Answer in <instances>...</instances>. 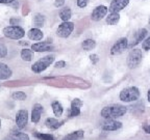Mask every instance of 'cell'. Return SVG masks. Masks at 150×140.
Instances as JSON below:
<instances>
[{
  "label": "cell",
  "instance_id": "cell-31",
  "mask_svg": "<svg viewBox=\"0 0 150 140\" xmlns=\"http://www.w3.org/2000/svg\"><path fill=\"white\" fill-rule=\"evenodd\" d=\"M76 3H77V6L83 8V7H86L88 5L89 0H76Z\"/></svg>",
  "mask_w": 150,
  "mask_h": 140
},
{
  "label": "cell",
  "instance_id": "cell-14",
  "mask_svg": "<svg viewBox=\"0 0 150 140\" xmlns=\"http://www.w3.org/2000/svg\"><path fill=\"white\" fill-rule=\"evenodd\" d=\"M27 36L29 37V40L31 41H42L43 36H44V34H43V31L41 30L40 28H31V29H29V31L27 32Z\"/></svg>",
  "mask_w": 150,
  "mask_h": 140
},
{
  "label": "cell",
  "instance_id": "cell-9",
  "mask_svg": "<svg viewBox=\"0 0 150 140\" xmlns=\"http://www.w3.org/2000/svg\"><path fill=\"white\" fill-rule=\"evenodd\" d=\"M28 123V111L25 109H21L16 114V125L19 129H24Z\"/></svg>",
  "mask_w": 150,
  "mask_h": 140
},
{
  "label": "cell",
  "instance_id": "cell-24",
  "mask_svg": "<svg viewBox=\"0 0 150 140\" xmlns=\"http://www.w3.org/2000/svg\"><path fill=\"white\" fill-rule=\"evenodd\" d=\"M82 49L86 50V51H91V50L95 49L96 47V42L94 40H91V38H88V40H84L81 44Z\"/></svg>",
  "mask_w": 150,
  "mask_h": 140
},
{
  "label": "cell",
  "instance_id": "cell-20",
  "mask_svg": "<svg viewBox=\"0 0 150 140\" xmlns=\"http://www.w3.org/2000/svg\"><path fill=\"white\" fill-rule=\"evenodd\" d=\"M120 21V14L119 13H110L105 19L106 24L108 25H116Z\"/></svg>",
  "mask_w": 150,
  "mask_h": 140
},
{
  "label": "cell",
  "instance_id": "cell-6",
  "mask_svg": "<svg viewBox=\"0 0 150 140\" xmlns=\"http://www.w3.org/2000/svg\"><path fill=\"white\" fill-rule=\"evenodd\" d=\"M73 30H74V23L73 22H63L62 24H59V28L56 29V34H57V36L66 38V37L70 36Z\"/></svg>",
  "mask_w": 150,
  "mask_h": 140
},
{
  "label": "cell",
  "instance_id": "cell-35",
  "mask_svg": "<svg viewBox=\"0 0 150 140\" xmlns=\"http://www.w3.org/2000/svg\"><path fill=\"white\" fill-rule=\"evenodd\" d=\"M20 19H16V18H12L9 20V24L11 25H19L20 24Z\"/></svg>",
  "mask_w": 150,
  "mask_h": 140
},
{
  "label": "cell",
  "instance_id": "cell-32",
  "mask_svg": "<svg viewBox=\"0 0 150 140\" xmlns=\"http://www.w3.org/2000/svg\"><path fill=\"white\" fill-rule=\"evenodd\" d=\"M90 60L92 61L93 64H96L99 61V56L97 54H92V55H90Z\"/></svg>",
  "mask_w": 150,
  "mask_h": 140
},
{
  "label": "cell",
  "instance_id": "cell-4",
  "mask_svg": "<svg viewBox=\"0 0 150 140\" xmlns=\"http://www.w3.org/2000/svg\"><path fill=\"white\" fill-rule=\"evenodd\" d=\"M54 61V56L53 55H47V56H44L42 57L41 59L35 62L31 66V70H33V73L35 74H40V73L44 72L48 66L53 63Z\"/></svg>",
  "mask_w": 150,
  "mask_h": 140
},
{
  "label": "cell",
  "instance_id": "cell-19",
  "mask_svg": "<svg viewBox=\"0 0 150 140\" xmlns=\"http://www.w3.org/2000/svg\"><path fill=\"white\" fill-rule=\"evenodd\" d=\"M45 22H46V19H45L44 15H42V14H35L33 19V26H35L37 28L43 27V26L45 25Z\"/></svg>",
  "mask_w": 150,
  "mask_h": 140
},
{
  "label": "cell",
  "instance_id": "cell-2",
  "mask_svg": "<svg viewBox=\"0 0 150 140\" xmlns=\"http://www.w3.org/2000/svg\"><path fill=\"white\" fill-rule=\"evenodd\" d=\"M119 97L122 102H125V103L134 102V101H137L140 98V90L136 86L126 87V88L122 89Z\"/></svg>",
  "mask_w": 150,
  "mask_h": 140
},
{
  "label": "cell",
  "instance_id": "cell-26",
  "mask_svg": "<svg viewBox=\"0 0 150 140\" xmlns=\"http://www.w3.org/2000/svg\"><path fill=\"white\" fill-rule=\"evenodd\" d=\"M35 137L38 138L39 140H56L55 138H54V136L51 135V134L39 133V132H35Z\"/></svg>",
  "mask_w": 150,
  "mask_h": 140
},
{
  "label": "cell",
  "instance_id": "cell-39",
  "mask_svg": "<svg viewBox=\"0 0 150 140\" xmlns=\"http://www.w3.org/2000/svg\"><path fill=\"white\" fill-rule=\"evenodd\" d=\"M0 128H1V120H0Z\"/></svg>",
  "mask_w": 150,
  "mask_h": 140
},
{
  "label": "cell",
  "instance_id": "cell-5",
  "mask_svg": "<svg viewBox=\"0 0 150 140\" xmlns=\"http://www.w3.org/2000/svg\"><path fill=\"white\" fill-rule=\"evenodd\" d=\"M142 59H143V53H142V50L140 49H134L129 52L128 56H127V66L129 69H136L138 68L139 65L142 62Z\"/></svg>",
  "mask_w": 150,
  "mask_h": 140
},
{
  "label": "cell",
  "instance_id": "cell-23",
  "mask_svg": "<svg viewBox=\"0 0 150 140\" xmlns=\"http://www.w3.org/2000/svg\"><path fill=\"white\" fill-rule=\"evenodd\" d=\"M71 16H72V12H71L70 7H64L59 12V18L63 22H68L71 19Z\"/></svg>",
  "mask_w": 150,
  "mask_h": 140
},
{
  "label": "cell",
  "instance_id": "cell-15",
  "mask_svg": "<svg viewBox=\"0 0 150 140\" xmlns=\"http://www.w3.org/2000/svg\"><path fill=\"white\" fill-rule=\"evenodd\" d=\"M122 128V123L120 121H116L114 119H110L108 123L102 126L103 131H117Z\"/></svg>",
  "mask_w": 150,
  "mask_h": 140
},
{
  "label": "cell",
  "instance_id": "cell-33",
  "mask_svg": "<svg viewBox=\"0 0 150 140\" xmlns=\"http://www.w3.org/2000/svg\"><path fill=\"white\" fill-rule=\"evenodd\" d=\"M65 2H66V0H55V1H54V6L62 7V6H64Z\"/></svg>",
  "mask_w": 150,
  "mask_h": 140
},
{
  "label": "cell",
  "instance_id": "cell-25",
  "mask_svg": "<svg viewBox=\"0 0 150 140\" xmlns=\"http://www.w3.org/2000/svg\"><path fill=\"white\" fill-rule=\"evenodd\" d=\"M21 58L24 61H31L33 58V51L31 49H23L21 51Z\"/></svg>",
  "mask_w": 150,
  "mask_h": 140
},
{
  "label": "cell",
  "instance_id": "cell-16",
  "mask_svg": "<svg viewBox=\"0 0 150 140\" xmlns=\"http://www.w3.org/2000/svg\"><path fill=\"white\" fill-rule=\"evenodd\" d=\"M13 72L7 64L0 62V80H6L12 77Z\"/></svg>",
  "mask_w": 150,
  "mask_h": 140
},
{
  "label": "cell",
  "instance_id": "cell-12",
  "mask_svg": "<svg viewBox=\"0 0 150 140\" xmlns=\"http://www.w3.org/2000/svg\"><path fill=\"white\" fill-rule=\"evenodd\" d=\"M148 31L146 28H142V29H140V30H138L136 32V34H134V41H132V44L130 45V47L132 48V47L137 46V45H139L141 42H144V40H145L146 35H147Z\"/></svg>",
  "mask_w": 150,
  "mask_h": 140
},
{
  "label": "cell",
  "instance_id": "cell-21",
  "mask_svg": "<svg viewBox=\"0 0 150 140\" xmlns=\"http://www.w3.org/2000/svg\"><path fill=\"white\" fill-rule=\"evenodd\" d=\"M84 132L82 130H78L75 131V132H72V133L68 134L67 136L64 137L63 140H79L81 138H83Z\"/></svg>",
  "mask_w": 150,
  "mask_h": 140
},
{
  "label": "cell",
  "instance_id": "cell-3",
  "mask_svg": "<svg viewBox=\"0 0 150 140\" xmlns=\"http://www.w3.org/2000/svg\"><path fill=\"white\" fill-rule=\"evenodd\" d=\"M2 33L5 37L11 38V40H21L25 35V31L22 27L19 25H11L3 28Z\"/></svg>",
  "mask_w": 150,
  "mask_h": 140
},
{
  "label": "cell",
  "instance_id": "cell-8",
  "mask_svg": "<svg viewBox=\"0 0 150 140\" xmlns=\"http://www.w3.org/2000/svg\"><path fill=\"white\" fill-rule=\"evenodd\" d=\"M108 13V7L105 6V5H98L95 8L93 9L91 15V19L93 21L98 22L100 20H102L104 17H106Z\"/></svg>",
  "mask_w": 150,
  "mask_h": 140
},
{
  "label": "cell",
  "instance_id": "cell-27",
  "mask_svg": "<svg viewBox=\"0 0 150 140\" xmlns=\"http://www.w3.org/2000/svg\"><path fill=\"white\" fill-rule=\"evenodd\" d=\"M12 98L17 101H24L26 100L27 96H26V93L23 92V91H15L12 94Z\"/></svg>",
  "mask_w": 150,
  "mask_h": 140
},
{
  "label": "cell",
  "instance_id": "cell-40",
  "mask_svg": "<svg viewBox=\"0 0 150 140\" xmlns=\"http://www.w3.org/2000/svg\"><path fill=\"white\" fill-rule=\"evenodd\" d=\"M149 24H150V17H149Z\"/></svg>",
  "mask_w": 150,
  "mask_h": 140
},
{
  "label": "cell",
  "instance_id": "cell-17",
  "mask_svg": "<svg viewBox=\"0 0 150 140\" xmlns=\"http://www.w3.org/2000/svg\"><path fill=\"white\" fill-rule=\"evenodd\" d=\"M3 140H29V136L23 132H13L5 136Z\"/></svg>",
  "mask_w": 150,
  "mask_h": 140
},
{
  "label": "cell",
  "instance_id": "cell-36",
  "mask_svg": "<svg viewBox=\"0 0 150 140\" xmlns=\"http://www.w3.org/2000/svg\"><path fill=\"white\" fill-rule=\"evenodd\" d=\"M16 0H0V3H2V4H9V3H13Z\"/></svg>",
  "mask_w": 150,
  "mask_h": 140
},
{
  "label": "cell",
  "instance_id": "cell-28",
  "mask_svg": "<svg viewBox=\"0 0 150 140\" xmlns=\"http://www.w3.org/2000/svg\"><path fill=\"white\" fill-rule=\"evenodd\" d=\"M79 114H80V108H77V107H71L70 108V114H69V116L70 117L78 116Z\"/></svg>",
  "mask_w": 150,
  "mask_h": 140
},
{
  "label": "cell",
  "instance_id": "cell-7",
  "mask_svg": "<svg viewBox=\"0 0 150 140\" xmlns=\"http://www.w3.org/2000/svg\"><path fill=\"white\" fill-rule=\"evenodd\" d=\"M127 47H128V41H127V38L126 37H121L110 48V54L112 55H119V54L123 53L127 49Z\"/></svg>",
  "mask_w": 150,
  "mask_h": 140
},
{
  "label": "cell",
  "instance_id": "cell-1",
  "mask_svg": "<svg viewBox=\"0 0 150 140\" xmlns=\"http://www.w3.org/2000/svg\"><path fill=\"white\" fill-rule=\"evenodd\" d=\"M127 112V108L123 105L119 104H112L103 107L100 114L103 118L105 119H116L118 117H121Z\"/></svg>",
  "mask_w": 150,
  "mask_h": 140
},
{
  "label": "cell",
  "instance_id": "cell-13",
  "mask_svg": "<svg viewBox=\"0 0 150 140\" xmlns=\"http://www.w3.org/2000/svg\"><path fill=\"white\" fill-rule=\"evenodd\" d=\"M43 112V106L41 104H35L33 108V112H31V121L38 124L40 121L41 115Z\"/></svg>",
  "mask_w": 150,
  "mask_h": 140
},
{
  "label": "cell",
  "instance_id": "cell-18",
  "mask_svg": "<svg viewBox=\"0 0 150 140\" xmlns=\"http://www.w3.org/2000/svg\"><path fill=\"white\" fill-rule=\"evenodd\" d=\"M64 123H65L64 120H59V119L53 118V117H49V118L46 119L45 125H46L47 128L52 129V130H56V129H59V127L63 126Z\"/></svg>",
  "mask_w": 150,
  "mask_h": 140
},
{
  "label": "cell",
  "instance_id": "cell-30",
  "mask_svg": "<svg viewBox=\"0 0 150 140\" xmlns=\"http://www.w3.org/2000/svg\"><path fill=\"white\" fill-rule=\"evenodd\" d=\"M142 48H143L144 50H146V51L150 50V36L147 37L146 40H144L143 44H142Z\"/></svg>",
  "mask_w": 150,
  "mask_h": 140
},
{
  "label": "cell",
  "instance_id": "cell-37",
  "mask_svg": "<svg viewBox=\"0 0 150 140\" xmlns=\"http://www.w3.org/2000/svg\"><path fill=\"white\" fill-rule=\"evenodd\" d=\"M143 130L145 133L150 134V125H145V126L143 127Z\"/></svg>",
  "mask_w": 150,
  "mask_h": 140
},
{
  "label": "cell",
  "instance_id": "cell-22",
  "mask_svg": "<svg viewBox=\"0 0 150 140\" xmlns=\"http://www.w3.org/2000/svg\"><path fill=\"white\" fill-rule=\"evenodd\" d=\"M51 107H52V111H53V114L55 115L56 117L62 116V114H63V112H64V108L61 103L57 102V101H54V102H52Z\"/></svg>",
  "mask_w": 150,
  "mask_h": 140
},
{
  "label": "cell",
  "instance_id": "cell-29",
  "mask_svg": "<svg viewBox=\"0 0 150 140\" xmlns=\"http://www.w3.org/2000/svg\"><path fill=\"white\" fill-rule=\"evenodd\" d=\"M7 55V48L4 44L0 43V58H3Z\"/></svg>",
  "mask_w": 150,
  "mask_h": 140
},
{
  "label": "cell",
  "instance_id": "cell-11",
  "mask_svg": "<svg viewBox=\"0 0 150 140\" xmlns=\"http://www.w3.org/2000/svg\"><path fill=\"white\" fill-rule=\"evenodd\" d=\"M128 3L129 0H112L108 10L110 13H120L128 5Z\"/></svg>",
  "mask_w": 150,
  "mask_h": 140
},
{
  "label": "cell",
  "instance_id": "cell-10",
  "mask_svg": "<svg viewBox=\"0 0 150 140\" xmlns=\"http://www.w3.org/2000/svg\"><path fill=\"white\" fill-rule=\"evenodd\" d=\"M31 50L33 52H47V51H54V47L51 42H39L35 43L31 46Z\"/></svg>",
  "mask_w": 150,
  "mask_h": 140
},
{
  "label": "cell",
  "instance_id": "cell-38",
  "mask_svg": "<svg viewBox=\"0 0 150 140\" xmlns=\"http://www.w3.org/2000/svg\"><path fill=\"white\" fill-rule=\"evenodd\" d=\"M147 99H148V102L150 103V89L148 90V92H147Z\"/></svg>",
  "mask_w": 150,
  "mask_h": 140
},
{
  "label": "cell",
  "instance_id": "cell-34",
  "mask_svg": "<svg viewBox=\"0 0 150 140\" xmlns=\"http://www.w3.org/2000/svg\"><path fill=\"white\" fill-rule=\"evenodd\" d=\"M54 65H55V68H57V69L65 68V66H66V61H64V60H59V61H57V62H56Z\"/></svg>",
  "mask_w": 150,
  "mask_h": 140
}]
</instances>
